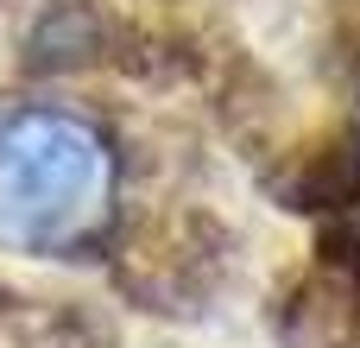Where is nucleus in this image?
<instances>
[{"label":"nucleus","instance_id":"1","mask_svg":"<svg viewBox=\"0 0 360 348\" xmlns=\"http://www.w3.org/2000/svg\"><path fill=\"white\" fill-rule=\"evenodd\" d=\"M114 209L108 139L63 108H19L0 120V241L25 254L82 247Z\"/></svg>","mask_w":360,"mask_h":348}]
</instances>
